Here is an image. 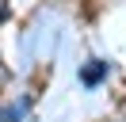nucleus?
Listing matches in <instances>:
<instances>
[{
	"label": "nucleus",
	"instance_id": "nucleus-1",
	"mask_svg": "<svg viewBox=\"0 0 126 122\" xmlns=\"http://www.w3.org/2000/svg\"><path fill=\"white\" fill-rule=\"evenodd\" d=\"M107 76V61H92V65H84V73H80V80L88 84V88H95V84Z\"/></svg>",
	"mask_w": 126,
	"mask_h": 122
}]
</instances>
